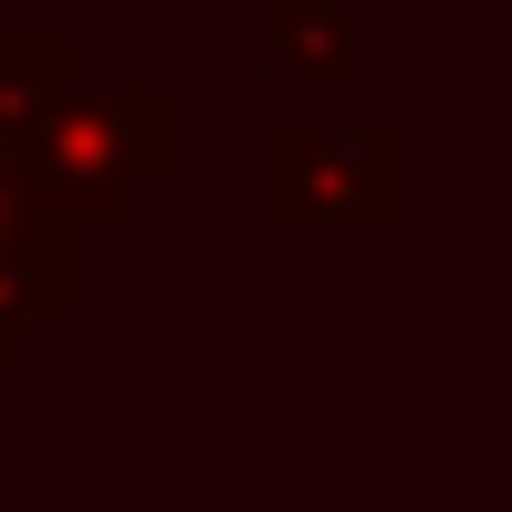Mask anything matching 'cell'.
Listing matches in <instances>:
<instances>
[{
  "mask_svg": "<svg viewBox=\"0 0 512 512\" xmlns=\"http://www.w3.org/2000/svg\"><path fill=\"white\" fill-rule=\"evenodd\" d=\"M74 251L84 241L63 220H42V209L21 199L11 157H0V366H21L42 324L74 314Z\"/></svg>",
  "mask_w": 512,
  "mask_h": 512,
  "instance_id": "obj_3",
  "label": "cell"
},
{
  "mask_svg": "<svg viewBox=\"0 0 512 512\" xmlns=\"http://www.w3.org/2000/svg\"><path fill=\"white\" fill-rule=\"evenodd\" d=\"M53 84H74V32H0V126H21Z\"/></svg>",
  "mask_w": 512,
  "mask_h": 512,
  "instance_id": "obj_5",
  "label": "cell"
},
{
  "mask_svg": "<svg viewBox=\"0 0 512 512\" xmlns=\"http://www.w3.org/2000/svg\"><path fill=\"white\" fill-rule=\"evenodd\" d=\"M0 157H11L21 199L42 209V220H63L84 241V230H115L136 209V189H157L178 157V105L168 84H53L21 126H0Z\"/></svg>",
  "mask_w": 512,
  "mask_h": 512,
  "instance_id": "obj_1",
  "label": "cell"
},
{
  "mask_svg": "<svg viewBox=\"0 0 512 512\" xmlns=\"http://www.w3.org/2000/svg\"><path fill=\"white\" fill-rule=\"evenodd\" d=\"M262 220L272 230H398L408 220V136L398 126H272L262 136Z\"/></svg>",
  "mask_w": 512,
  "mask_h": 512,
  "instance_id": "obj_2",
  "label": "cell"
},
{
  "mask_svg": "<svg viewBox=\"0 0 512 512\" xmlns=\"http://www.w3.org/2000/svg\"><path fill=\"white\" fill-rule=\"evenodd\" d=\"M262 63L283 84H356L366 74L356 0H262Z\"/></svg>",
  "mask_w": 512,
  "mask_h": 512,
  "instance_id": "obj_4",
  "label": "cell"
}]
</instances>
